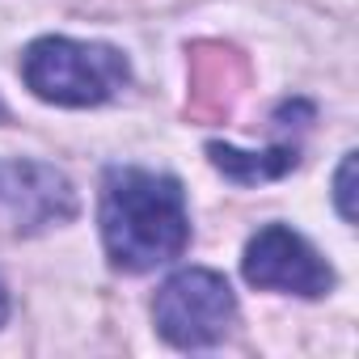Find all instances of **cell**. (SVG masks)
Listing matches in <instances>:
<instances>
[{
	"label": "cell",
	"mask_w": 359,
	"mask_h": 359,
	"mask_svg": "<svg viewBox=\"0 0 359 359\" xmlns=\"http://www.w3.org/2000/svg\"><path fill=\"white\" fill-rule=\"evenodd\" d=\"M102 241L118 271H152L173 262L191 241L187 195L169 173L110 169L102 187Z\"/></svg>",
	"instance_id": "1"
},
{
	"label": "cell",
	"mask_w": 359,
	"mask_h": 359,
	"mask_svg": "<svg viewBox=\"0 0 359 359\" xmlns=\"http://www.w3.org/2000/svg\"><path fill=\"white\" fill-rule=\"evenodd\" d=\"M22 76L34 97L51 106H102L127 81V60L106 43H76V39H39L22 55Z\"/></svg>",
	"instance_id": "2"
},
{
	"label": "cell",
	"mask_w": 359,
	"mask_h": 359,
	"mask_svg": "<svg viewBox=\"0 0 359 359\" xmlns=\"http://www.w3.org/2000/svg\"><path fill=\"white\" fill-rule=\"evenodd\" d=\"M152 317L165 342L182 346V351H199V346H216L233 330L237 296L224 275L191 266V271H177L173 279H165V287L156 292Z\"/></svg>",
	"instance_id": "3"
},
{
	"label": "cell",
	"mask_w": 359,
	"mask_h": 359,
	"mask_svg": "<svg viewBox=\"0 0 359 359\" xmlns=\"http://www.w3.org/2000/svg\"><path fill=\"white\" fill-rule=\"evenodd\" d=\"M241 271L254 287H271V292H292L304 300H317L334 287V271L325 266V258L287 224H266L250 237Z\"/></svg>",
	"instance_id": "4"
},
{
	"label": "cell",
	"mask_w": 359,
	"mask_h": 359,
	"mask_svg": "<svg viewBox=\"0 0 359 359\" xmlns=\"http://www.w3.org/2000/svg\"><path fill=\"white\" fill-rule=\"evenodd\" d=\"M76 216L72 182L43 161H0V224L13 233H39Z\"/></svg>",
	"instance_id": "5"
},
{
	"label": "cell",
	"mask_w": 359,
	"mask_h": 359,
	"mask_svg": "<svg viewBox=\"0 0 359 359\" xmlns=\"http://www.w3.org/2000/svg\"><path fill=\"white\" fill-rule=\"evenodd\" d=\"M208 156L220 173H229L233 182H271L283 177L296 165V148H271V152H237L229 144H208Z\"/></svg>",
	"instance_id": "6"
},
{
	"label": "cell",
	"mask_w": 359,
	"mask_h": 359,
	"mask_svg": "<svg viewBox=\"0 0 359 359\" xmlns=\"http://www.w3.org/2000/svg\"><path fill=\"white\" fill-rule=\"evenodd\" d=\"M351 177H355V152L342 156L338 177H334V203H338V216H342V220H355V208H351Z\"/></svg>",
	"instance_id": "7"
},
{
	"label": "cell",
	"mask_w": 359,
	"mask_h": 359,
	"mask_svg": "<svg viewBox=\"0 0 359 359\" xmlns=\"http://www.w3.org/2000/svg\"><path fill=\"white\" fill-rule=\"evenodd\" d=\"M5 317H9V296H5V283H0V325H5Z\"/></svg>",
	"instance_id": "8"
},
{
	"label": "cell",
	"mask_w": 359,
	"mask_h": 359,
	"mask_svg": "<svg viewBox=\"0 0 359 359\" xmlns=\"http://www.w3.org/2000/svg\"><path fill=\"white\" fill-rule=\"evenodd\" d=\"M0 118H5V106H0Z\"/></svg>",
	"instance_id": "9"
}]
</instances>
